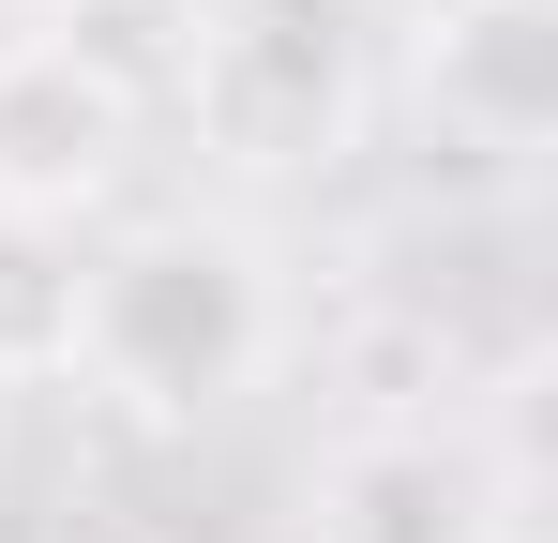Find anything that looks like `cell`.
<instances>
[{"label":"cell","instance_id":"obj_4","mask_svg":"<svg viewBox=\"0 0 558 543\" xmlns=\"http://www.w3.org/2000/svg\"><path fill=\"white\" fill-rule=\"evenodd\" d=\"M498 498L453 438H348L317 468V543H483Z\"/></svg>","mask_w":558,"mask_h":543},{"label":"cell","instance_id":"obj_1","mask_svg":"<svg viewBox=\"0 0 558 543\" xmlns=\"http://www.w3.org/2000/svg\"><path fill=\"white\" fill-rule=\"evenodd\" d=\"M76 362L136 408H227L272 362V272L242 227H136L121 257H76Z\"/></svg>","mask_w":558,"mask_h":543},{"label":"cell","instance_id":"obj_3","mask_svg":"<svg viewBox=\"0 0 558 543\" xmlns=\"http://www.w3.org/2000/svg\"><path fill=\"white\" fill-rule=\"evenodd\" d=\"M136 167V76L92 61L76 31L0 46V227H76Z\"/></svg>","mask_w":558,"mask_h":543},{"label":"cell","instance_id":"obj_6","mask_svg":"<svg viewBox=\"0 0 558 543\" xmlns=\"http://www.w3.org/2000/svg\"><path fill=\"white\" fill-rule=\"evenodd\" d=\"M76 362V227H0V377Z\"/></svg>","mask_w":558,"mask_h":543},{"label":"cell","instance_id":"obj_5","mask_svg":"<svg viewBox=\"0 0 558 543\" xmlns=\"http://www.w3.org/2000/svg\"><path fill=\"white\" fill-rule=\"evenodd\" d=\"M438 106H453L468 136H544L558 121V0H453V31H438Z\"/></svg>","mask_w":558,"mask_h":543},{"label":"cell","instance_id":"obj_2","mask_svg":"<svg viewBox=\"0 0 558 543\" xmlns=\"http://www.w3.org/2000/svg\"><path fill=\"white\" fill-rule=\"evenodd\" d=\"M196 121H211V152H242V167H317L332 136H348V106H363V46H348V0H227L211 31H196Z\"/></svg>","mask_w":558,"mask_h":543}]
</instances>
